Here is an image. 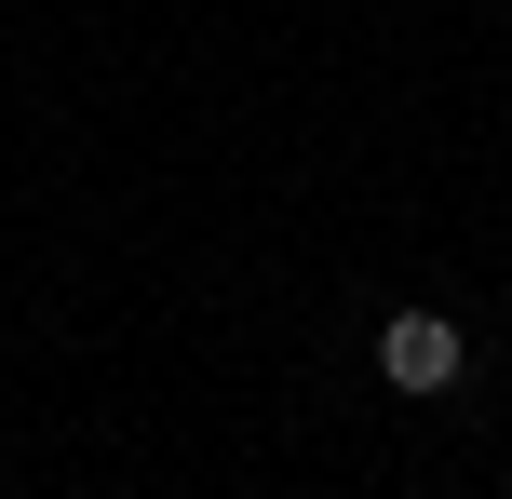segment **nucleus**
Returning a JSON list of instances; mask_svg holds the SVG:
<instances>
[{
  "label": "nucleus",
  "mask_w": 512,
  "mask_h": 499,
  "mask_svg": "<svg viewBox=\"0 0 512 499\" xmlns=\"http://www.w3.org/2000/svg\"><path fill=\"white\" fill-rule=\"evenodd\" d=\"M378 378H391L405 405H445V392L472 378V338H459L445 311H391V324H378Z\"/></svg>",
  "instance_id": "f257e3e1"
}]
</instances>
